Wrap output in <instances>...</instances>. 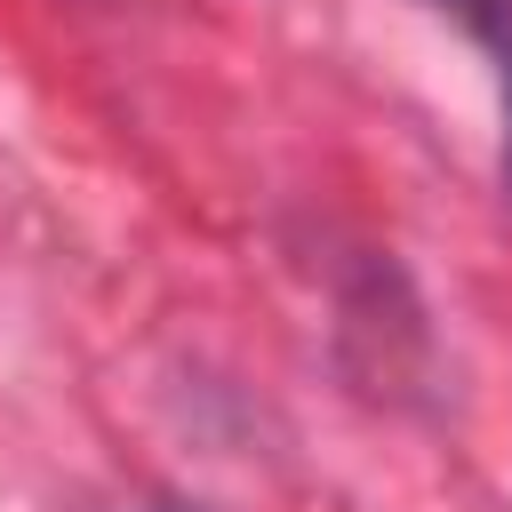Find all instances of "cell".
Returning a JSON list of instances; mask_svg holds the SVG:
<instances>
[{
	"mask_svg": "<svg viewBox=\"0 0 512 512\" xmlns=\"http://www.w3.org/2000/svg\"><path fill=\"white\" fill-rule=\"evenodd\" d=\"M424 16L456 24L480 56H488V80H496V112H504V184H512V0H416Z\"/></svg>",
	"mask_w": 512,
	"mask_h": 512,
	"instance_id": "1",
	"label": "cell"
},
{
	"mask_svg": "<svg viewBox=\"0 0 512 512\" xmlns=\"http://www.w3.org/2000/svg\"><path fill=\"white\" fill-rule=\"evenodd\" d=\"M120 512H208V504H184V496H136V504H120Z\"/></svg>",
	"mask_w": 512,
	"mask_h": 512,
	"instance_id": "2",
	"label": "cell"
}]
</instances>
